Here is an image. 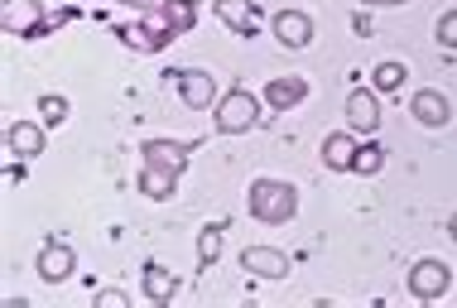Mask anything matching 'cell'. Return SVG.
Listing matches in <instances>:
<instances>
[{"label": "cell", "mask_w": 457, "mask_h": 308, "mask_svg": "<svg viewBox=\"0 0 457 308\" xmlns=\"http://www.w3.org/2000/svg\"><path fill=\"white\" fill-rule=\"evenodd\" d=\"M245 203H251L255 221L284 227V221H294V212H299V188H294V183H279V179H255Z\"/></svg>", "instance_id": "obj_1"}, {"label": "cell", "mask_w": 457, "mask_h": 308, "mask_svg": "<svg viewBox=\"0 0 457 308\" xmlns=\"http://www.w3.org/2000/svg\"><path fill=\"white\" fill-rule=\"evenodd\" d=\"M255 121H261V102H255V92L231 87L217 102V135H245Z\"/></svg>", "instance_id": "obj_2"}, {"label": "cell", "mask_w": 457, "mask_h": 308, "mask_svg": "<svg viewBox=\"0 0 457 308\" xmlns=\"http://www.w3.org/2000/svg\"><path fill=\"white\" fill-rule=\"evenodd\" d=\"M0 24L15 39H39L44 34V0H0Z\"/></svg>", "instance_id": "obj_3"}, {"label": "cell", "mask_w": 457, "mask_h": 308, "mask_svg": "<svg viewBox=\"0 0 457 308\" xmlns=\"http://www.w3.org/2000/svg\"><path fill=\"white\" fill-rule=\"evenodd\" d=\"M212 5H217V20L227 24L231 34H241V39H255V34H261L265 15H261L255 0H212Z\"/></svg>", "instance_id": "obj_4"}, {"label": "cell", "mask_w": 457, "mask_h": 308, "mask_svg": "<svg viewBox=\"0 0 457 308\" xmlns=\"http://www.w3.org/2000/svg\"><path fill=\"white\" fill-rule=\"evenodd\" d=\"M453 289V270L443 261H419L410 265V294L414 299H443Z\"/></svg>", "instance_id": "obj_5"}, {"label": "cell", "mask_w": 457, "mask_h": 308, "mask_svg": "<svg viewBox=\"0 0 457 308\" xmlns=\"http://www.w3.org/2000/svg\"><path fill=\"white\" fill-rule=\"evenodd\" d=\"M34 270H39L44 285H63L72 270H78V255H72V246H63V241H44V251H39V261H34Z\"/></svg>", "instance_id": "obj_6"}, {"label": "cell", "mask_w": 457, "mask_h": 308, "mask_svg": "<svg viewBox=\"0 0 457 308\" xmlns=\"http://www.w3.org/2000/svg\"><path fill=\"white\" fill-rule=\"evenodd\" d=\"M169 78H174L179 96H183L193 111H203V106L217 96V78H212V72H203V68H179V72H169Z\"/></svg>", "instance_id": "obj_7"}, {"label": "cell", "mask_w": 457, "mask_h": 308, "mask_svg": "<svg viewBox=\"0 0 457 308\" xmlns=\"http://www.w3.org/2000/svg\"><path fill=\"white\" fill-rule=\"evenodd\" d=\"M179 174H183V169H174V164H159V159H140V193H145V198H154V203L174 198Z\"/></svg>", "instance_id": "obj_8"}, {"label": "cell", "mask_w": 457, "mask_h": 308, "mask_svg": "<svg viewBox=\"0 0 457 308\" xmlns=\"http://www.w3.org/2000/svg\"><path fill=\"white\" fill-rule=\"evenodd\" d=\"M241 265L251 270V275H261V279H284L289 275V255L284 251H275V246H245L241 251Z\"/></svg>", "instance_id": "obj_9"}, {"label": "cell", "mask_w": 457, "mask_h": 308, "mask_svg": "<svg viewBox=\"0 0 457 308\" xmlns=\"http://www.w3.org/2000/svg\"><path fill=\"white\" fill-rule=\"evenodd\" d=\"M347 126L361 130V135H376L380 130V102H376V92H366V87H352L347 92Z\"/></svg>", "instance_id": "obj_10"}, {"label": "cell", "mask_w": 457, "mask_h": 308, "mask_svg": "<svg viewBox=\"0 0 457 308\" xmlns=\"http://www.w3.org/2000/svg\"><path fill=\"white\" fill-rule=\"evenodd\" d=\"M270 24H275V39L284 48H308L313 44V20H308L303 10H279Z\"/></svg>", "instance_id": "obj_11"}, {"label": "cell", "mask_w": 457, "mask_h": 308, "mask_svg": "<svg viewBox=\"0 0 457 308\" xmlns=\"http://www.w3.org/2000/svg\"><path fill=\"white\" fill-rule=\"evenodd\" d=\"M140 289H145V299H150V304L164 308V304L179 294V270H169V265L150 261V265H145V275H140Z\"/></svg>", "instance_id": "obj_12"}, {"label": "cell", "mask_w": 457, "mask_h": 308, "mask_svg": "<svg viewBox=\"0 0 457 308\" xmlns=\"http://www.w3.org/2000/svg\"><path fill=\"white\" fill-rule=\"evenodd\" d=\"M410 116L419 121V126H448V96L434 92V87H424V92H414V102H410Z\"/></svg>", "instance_id": "obj_13"}, {"label": "cell", "mask_w": 457, "mask_h": 308, "mask_svg": "<svg viewBox=\"0 0 457 308\" xmlns=\"http://www.w3.org/2000/svg\"><path fill=\"white\" fill-rule=\"evenodd\" d=\"M303 96H308V82H303V78H270V82H265V102L275 106V111L299 106Z\"/></svg>", "instance_id": "obj_14"}, {"label": "cell", "mask_w": 457, "mask_h": 308, "mask_svg": "<svg viewBox=\"0 0 457 308\" xmlns=\"http://www.w3.org/2000/svg\"><path fill=\"white\" fill-rule=\"evenodd\" d=\"M5 140H10V154H20V159L44 154V126H34V121H15Z\"/></svg>", "instance_id": "obj_15"}, {"label": "cell", "mask_w": 457, "mask_h": 308, "mask_svg": "<svg viewBox=\"0 0 457 308\" xmlns=\"http://www.w3.org/2000/svg\"><path fill=\"white\" fill-rule=\"evenodd\" d=\"M197 150V145H179V140H145L140 145V154L145 159H159V164H174V169H188V154Z\"/></svg>", "instance_id": "obj_16"}, {"label": "cell", "mask_w": 457, "mask_h": 308, "mask_svg": "<svg viewBox=\"0 0 457 308\" xmlns=\"http://www.w3.org/2000/svg\"><path fill=\"white\" fill-rule=\"evenodd\" d=\"M323 164H328V169H337V174H347V169L356 164V145H352V135H328V140H323Z\"/></svg>", "instance_id": "obj_17"}, {"label": "cell", "mask_w": 457, "mask_h": 308, "mask_svg": "<svg viewBox=\"0 0 457 308\" xmlns=\"http://www.w3.org/2000/svg\"><path fill=\"white\" fill-rule=\"evenodd\" d=\"M380 169H386V150H380L376 140L356 145V164H352V174H361V179H370V174H380Z\"/></svg>", "instance_id": "obj_18"}, {"label": "cell", "mask_w": 457, "mask_h": 308, "mask_svg": "<svg viewBox=\"0 0 457 308\" xmlns=\"http://www.w3.org/2000/svg\"><path fill=\"white\" fill-rule=\"evenodd\" d=\"M159 10L169 15V24H174L179 34H188L197 24V5H193V0H159Z\"/></svg>", "instance_id": "obj_19"}, {"label": "cell", "mask_w": 457, "mask_h": 308, "mask_svg": "<svg viewBox=\"0 0 457 308\" xmlns=\"http://www.w3.org/2000/svg\"><path fill=\"white\" fill-rule=\"evenodd\" d=\"M217 255H221V227L212 221V227H203V231H197V265H203V270H212V265H217Z\"/></svg>", "instance_id": "obj_20"}, {"label": "cell", "mask_w": 457, "mask_h": 308, "mask_svg": "<svg viewBox=\"0 0 457 308\" xmlns=\"http://www.w3.org/2000/svg\"><path fill=\"white\" fill-rule=\"evenodd\" d=\"M404 78H410V72H404V63H380L376 72H370V87H376V92H400Z\"/></svg>", "instance_id": "obj_21"}, {"label": "cell", "mask_w": 457, "mask_h": 308, "mask_svg": "<svg viewBox=\"0 0 457 308\" xmlns=\"http://www.w3.org/2000/svg\"><path fill=\"white\" fill-rule=\"evenodd\" d=\"M116 39L126 44V48H140V54H159V48H154V39H150V29H145V24H120V29H116Z\"/></svg>", "instance_id": "obj_22"}, {"label": "cell", "mask_w": 457, "mask_h": 308, "mask_svg": "<svg viewBox=\"0 0 457 308\" xmlns=\"http://www.w3.org/2000/svg\"><path fill=\"white\" fill-rule=\"evenodd\" d=\"M68 96H58V92H48V96H39V116H44V126H63L68 121Z\"/></svg>", "instance_id": "obj_23"}, {"label": "cell", "mask_w": 457, "mask_h": 308, "mask_svg": "<svg viewBox=\"0 0 457 308\" xmlns=\"http://www.w3.org/2000/svg\"><path fill=\"white\" fill-rule=\"evenodd\" d=\"M438 44L443 48H457V10H448V15L438 20Z\"/></svg>", "instance_id": "obj_24"}, {"label": "cell", "mask_w": 457, "mask_h": 308, "mask_svg": "<svg viewBox=\"0 0 457 308\" xmlns=\"http://www.w3.org/2000/svg\"><path fill=\"white\" fill-rule=\"evenodd\" d=\"M130 304V294H120V289H96V308H126Z\"/></svg>", "instance_id": "obj_25"}, {"label": "cell", "mask_w": 457, "mask_h": 308, "mask_svg": "<svg viewBox=\"0 0 457 308\" xmlns=\"http://www.w3.org/2000/svg\"><path fill=\"white\" fill-rule=\"evenodd\" d=\"M120 5H130V10H140V15H145V10H159V0H120Z\"/></svg>", "instance_id": "obj_26"}, {"label": "cell", "mask_w": 457, "mask_h": 308, "mask_svg": "<svg viewBox=\"0 0 457 308\" xmlns=\"http://www.w3.org/2000/svg\"><path fill=\"white\" fill-rule=\"evenodd\" d=\"M361 5H404V0H361Z\"/></svg>", "instance_id": "obj_27"}, {"label": "cell", "mask_w": 457, "mask_h": 308, "mask_svg": "<svg viewBox=\"0 0 457 308\" xmlns=\"http://www.w3.org/2000/svg\"><path fill=\"white\" fill-rule=\"evenodd\" d=\"M448 231H453V241H457V212H453V221H448Z\"/></svg>", "instance_id": "obj_28"}]
</instances>
